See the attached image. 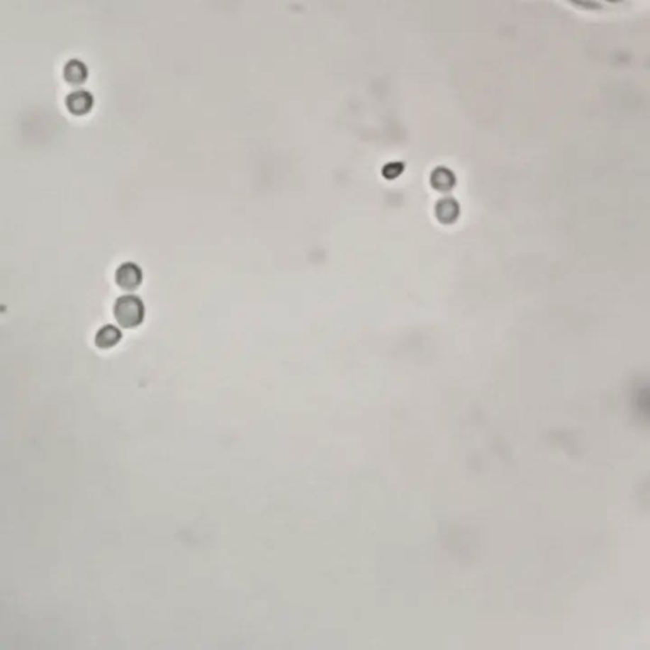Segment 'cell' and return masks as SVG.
I'll return each instance as SVG.
<instances>
[{
	"label": "cell",
	"instance_id": "cell-1",
	"mask_svg": "<svg viewBox=\"0 0 650 650\" xmlns=\"http://www.w3.org/2000/svg\"><path fill=\"white\" fill-rule=\"evenodd\" d=\"M115 316L122 327H136L144 319V304L141 303L140 298L133 295L122 296L116 301Z\"/></svg>",
	"mask_w": 650,
	"mask_h": 650
},
{
	"label": "cell",
	"instance_id": "cell-2",
	"mask_svg": "<svg viewBox=\"0 0 650 650\" xmlns=\"http://www.w3.org/2000/svg\"><path fill=\"white\" fill-rule=\"evenodd\" d=\"M116 281L118 286L123 290H135L138 286L140 285L142 281V274L140 268L138 267L134 263H125L121 267L117 269L116 274Z\"/></svg>",
	"mask_w": 650,
	"mask_h": 650
},
{
	"label": "cell",
	"instance_id": "cell-3",
	"mask_svg": "<svg viewBox=\"0 0 650 650\" xmlns=\"http://www.w3.org/2000/svg\"><path fill=\"white\" fill-rule=\"evenodd\" d=\"M122 333L113 325H106L101 329L96 337V344L99 348H110L121 340Z\"/></svg>",
	"mask_w": 650,
	"mask_h": 650
},
{
	"label": "cell",
	"instance_id": "cell-4",
	"mask_svg": "<svg viewBox=\"0 0 650 650\" xmlns=\"http://www.w3.org/2000/svg\"><path fill=\"white\" fill-rule=\"evenodd\" d=\"M67 106L74 113H85L91 107V98L86 93H75L69 98Z\"/></svg>",
	"mask_w": 650,
	"mask_h": 650
},
{
	"label": "cell",
	"instance_id": "cell-5",
	"mask_svg": "<svg viewBox=\"0 0 650 650\" xmlns=\"http://www.w3.org/2000/svg\"><path fill=\"white\" fill-rule=\"evenodd\" d=\"M84 74L85 72L83 70V67L78 62L70 64L69 69H67V77L73 83H80L82 80L84 79Z\"/></svg>",
	"mask_w": 650,
	"mask_h": 650
}]
</instances>
